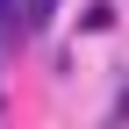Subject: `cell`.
Instances as JSON below:
<instances>
[{"instance_id":"1","label":"cell","mask_w":129,"mask_h":129,"mask_svg":"<svg viewBox=\"0 0 129 129\" xmlns=\"http://www.w3.org/2000/svg\"><path fill=\"white\" fill-rule=\"evenodd\" d=\"M79 29H93V36H101V29H115V7H108V0H93V7H79Z\"/></svg>"}]
</instances>
